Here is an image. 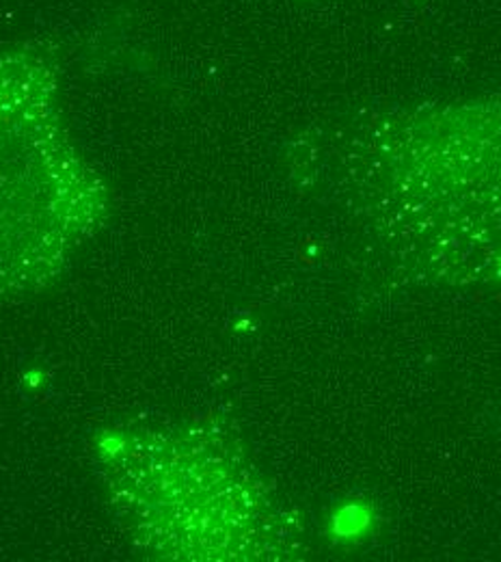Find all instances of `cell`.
<instances>
[{
	"mask_svg": "<svg viewBox=\"0 0 501 562\" xmlns=\"http://www.w3.org/2000/svg\"><path fill=\"white\" fill-rule=\"evenodd\" d=\"M374 524V513L369 504L351 502L344 504L331 519V530L338 539H357Z\"/></svg>",
	"mask_w": 501,
	"mask_h": 562,
	"instance_id": "cell-1",
	"label": "cell"
}]
</instances>
